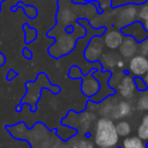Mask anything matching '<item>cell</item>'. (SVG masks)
Returning a JSON list of instances; mask_svg holds the SVG:
<instances>
[{"instance_id":"ac0fdd59","label":"cell","mask_w":148,"mask_h":148,"mask_svg":"<svg viewBox=\"0 0 148 148\" xmlns=\"http://www.w3.org/2000/svg\"><path fill=\"white\" fill-rule=\"evenodd\" d=\"M116 131H117L118 136L126 138V136L130 135L132 128H131V125H130L128 121H126V120H119L116 124Z\"/></svg>"},{"instance_id":"f1b7e54d","label":"cell","mask_w":148,"mask_h":148,"mask_svg":"<svg viewBox=\"0 0 148 148\" xmlns=\"http://www.w3.org/2000/svg\"><path fill=\"white\" fill-rule=\"evenodd\" d=\"M6 64V57L2 52H0V67H2Z\"/></svg>"},{"instance_id":"9a60e30c","label":"cell","mask_w":148,"mask_h":148,"mask_svg":"<svg viewBox=\"0 0 148 148\" xmlns=\"http://www.w3.org/2000/svg\"><path fill=\"white\" fill-rule=\"evenodd\" d=\"M67 143L72 148H95V143L90 139V136L74 135L67 141Z\"/></svg>"},{"instance_id":"d6986e66","label":"cell","mask_w":148,"mask_h":148,"mask_svg":"<svg viewBox=\"0 0 148 148\" xmlns=\"http://www.w3.org/2000/svg\"><path fill=\"white\" fill-rule=\"evenodd\" d=\"M138 136L146 142L148 141V113L142 118V121L138 127Z\"/></svg>"},{"instance_id":"3957f363","label":"cell","mask_w":148,"mask_h":148,"mask_svg":"<svg viewBox=\"0 0 148 148\" xmlns=\"http://www.w3.org/2000/svg\"><path fill=\"white\" fill-rule=\"evenodd\" d=\"M119 136L116 131V124L111 118L101 117L96 119L94 128V143L98 148H114L118 145Z\"/></svg>"},{"instance_id":"7c38bea8","label":"cell","mask_w":148,"mask_h":148,"mask_svg":"<svg viewBox=\"0 0 148 148\" xmlns=\"http://www.w3.org/2000/svg\"><path fill=\"white\" fill-rule=\"evenodd\" d=\"M134 89H135L134 77L131 75H125L118 84V92L125 98L131 97L134 92Z\"/></svg>"},{"instance_id":"7402d4cb","label":"cell","mask_w":148,"mask_h":148,"mask_svg":"<svg viewBox=\"0 0 148 148\" xmlns=\"http://www.w3.org/2000/svg\"><path fill=\"white\" fill-rule=\"evenodd\" d=\"M134 84H135V89L139 90V91H146L148 89V86H147L145 79L141 77V76L134 77Z\"/></svg>"},{"instance_id":"4316f807","label":"cell","mask_w":148,"mask_h":148,"mask_svg":"<svg viewBox=\"0 0 148 148\" xmlns=\"http://www.w3.org/2000/svg\"><path fill=\"white\" fill-rule=\"evenodd\" d=\"M52 148H72L67 142H64V141H61L60 139H58L57 141H56V143L53 145V147Z\"/></svg>"},{"instance_id":"2e32d148","label":"cell","mask_w":148,"mask_h":148,"mask_svg":"<svg viewBox=\"0 0 148 148\" xmlns=\"http://www.w3.org/2000/svg\"><path fill=\"white\" fill-rule=\"evenodd\" d=\"M118 148H147V142L136 136H126Z\"/></svg>"},{"instance_id":"52a82bcc","label":"cell","mask_w":148,"mask_h":148,"mask_svg":"<svg viewBox=\"0 0 148 148\" xmlns=\"http://www.w3.org/2000/svg\"><path fill=\"white\" fill-rule=\"evenodd\" d=\"M103 46H104V42H103L102 37L98 35L94 36L89 40V43L84 50V53H83L84 59L89 62H96L103 53Z\"/></svg>"},{"instance_id":"603a6c76","label":"cell","mask_w":148,"mask_h":148,"mask_svg":"<svg viewBox=\"0 0 148 148\" xmlns=\"http://www.w3.org/2000/svg\"><path fill=\"white\" fill-rule=\"evenodd\" d=\"M138 17L142 22H148V3H142L140 9L138 10Z\"/></svg>"},{"instance_id":"83f0119b","label":"cell","mask_w":148,"mask_h":148,"mask_svg":"<svg viewBox=\"0 0 148 148\" xmlns=\"http://www.w3.org/2000/svg\"><path fill=\"white\" fill-rule=\"evenodd\" d=\"M22 56H23L25 59H28V60L32 59V52H31V50H29L28 47H24V49L22 50Z\"/></svg>"},{"instance_id":"8992f818","label":"cell","mask_w":148,"mask_h":148,"mask_svg":"<svg viewBox=\"0 0 148 148\" xmlns=\"http://www.w3.org/2000/svg\"><path fill=\"white\" fill-rule=\"evenodd\" d=\"M138 17V7L134 3H127L126 6L121 7L116 16V25L118 28H124L135 21Z\"/></svg>"},{"instance_id":"5b68a950","label":"cell","mask_w":148,"mask_h":148,"mask_svg":"<svg viewBox=\"0 0 148 148\" xmlns=\"http://www.w3.org/2000/svg\"><path fill=\"white\" fill-rule=\"evenodd\" d=\"M77 39L79 37L75 36L74 34H67V32L60 34L57 37V42L52 44L51 47H49V53L51 54L52 58L59 59L73 51Z\"/></svg>"},{"instance_id":"ffe728a7","label":"cell","mask_w":148,"mask_h":148,"mask_svg":"<svg viewBox=\"0 0 148 148\" xmlns=\"http://www.w3.org/2000/svg\"><path fill=\"white\" fill-rule=\"evenodd\" d=\"M23 30H24V32H25V37H24L25 44H29V43L34 42V40L37 38V31H36V29L29 27L28 24H24V25H23Z\"/></svg>"},{"instance_id":"30bf717a","label":"cell","mask_w":148,"mask_h":148,"mask_svg":"<svg viewBox=\"0 0 148 148\" xmlns=\"http://www.w3.org/2000/svg\"><path fill=\"white\" fill-rule=\"evenodd\" d=\"M128 72L133 77H143L148 73V59L145 56H133L128 64Z\"/></svg>"},{"instance_id":"4dcf8cb0","label":"cell","mask_w":148,"mask_h":148,"mask_svg":"<svg viewBox=\"0 0 148 148\" xmlns=\"http://www.w3.org/2000/svg\"><path fill=\"white\" fill-rule=\"evenodd\" d=\"M134 1H135V3H140V2H142V3H143L146 0H134Z\"/></svg>"},{"instance_id":"4fadbf2b","label":"cell","mask_w":148,"mask_h":148,"mask_svg":"<svg viewBox=\"0 0 148 148\" xmlns=\"http://www.w3.org/2000/svg\"><path fill=\"white\" fill-rule=\"evenodd\" d=\"M76 17V13L74 12V9H72L71 7L67 6H60V9L58 12V22L59 24L62 25H68L71 24Z\"/></svg>"},{"instance_id":"484cf974","label":"cell","mask_w":148,"mask_h":148,"mask_svg":"<svg viewBox=\"0 0 148 148\" xmlns=\"http://www.w3.org/2000/svg\"><path fill=\"white\" fill-rule=\"evenodd\" d=\"M17 76H18V72H16L15 69H9L7 72V74H6V80L7 81H12Z\"/></svg>"},{"instance_id":"cb8c5ba5","label":"cell","mask_w":148,"mask_h":148,"mask_svg":"<svg viewBox=\"0 0 148 148\" xmlns=\"http://www.w3.org/2000/svg\"><path fill=\"white\" fill-rule=\"evenodd\" d=\"M138 106L139 109H143V110H148V95L141 97L138 102Z\"/></svg>"},{"instance_id":"7a4b0ae2","label":"cell","mask_w":148,"mask_h":148,"mask_svg":"<svg viewBox=\"0 0 148 148\" xmlns=\"http://www.w3.org/2000/svg\"><path fill=\"white\" fill-rule=\"evenodd\" d=\"M24 87H25V94L21 98L20 104L16 105V108H15L16 112H21L23 105H25V104H28L30 106L31 112H36L37 104H38L40 96H42L40 91L43 89H47L53 95H58L61 91L60 86L51 83L50 79L47 77V75L44 72H40L34 81H27L24 83Z\"/></svg>"},{"instance_id":"f546056e","label":"cell","mask_w":148,"mask_h":148,"mask_svg":"<svg viewBox=\"0 0 148 148\" xmlns=\"http://www.w3.org/2000/svg\"><path fill=\"white\" fill-rule=\"evenodd\" d=\"M143 79H145V81H146V83H147V86H148V73L143 76Z\"/></svg>"},{"instance_id":"ba28073f","label":"cell","mask_w":148,"mask_h":148,"mask_svg":"<svg viewBox=\"0 0 148 148\" xmlns=\"http://www.w3.org/2000/svg\"><path fill=\"white\" fill-rule=\"evenodd\" d=\"M120 31L124 36L132 37L136 43H141L148 38V30L145 28L141 21H134L133 23L121 28Z\"/></svg>"},{"instance_id":"44dd1931","label":"cell","mask_w":148,"mask_h":148,"mask_svg":"<svg viewBox=\"0 0 148 148\" xmlns=\"http://www.w3.org/2000/svg\"><path fill=\"white\" fill-rule=\"evenodd\" d=\"M67 75H68V77L72 79V80H77V79H81V77L83 76L81 68H80L79 66H76V65L72 66V67L68 69Z\"/></svg>"},{"instance_id":"d4e9b609","label":"cell","mask_w":148,"mask_h":148,"mask_svg":"<svg viewBox=\"0 0 148 148\" xmlns=\"http://www.w3.org/2000/svg\"><path fill=\"white\" fill-rule=\"evenodd\" d=\"M23 8H24V10H25V15L28 16V17H30V18H34L36 15H37V10L34 8V7H25V6H23Z\"/></svg>"},{"instance_id":"277c9868","label":"cell","mask_w":148,"mask_h":148,"mask_svg":"<svg viewBox=\"0 0 148 148\" xmlns=\"http://www.w3.org/2000/svg\"><path fill=\"white\" fill-rule=\"evenodd\" d=\"M95 123V114L90 112L88 109L79 113L73 110H69L67 116L61 119V125L75 128L77 131L76 135L80 136H90V128Z\"/></svg>"},{"instance_id":"9c48e42d","label":"cell","mask_w":148,"mask_h":148,"mask_svg":"<svg viewBox=\"0 0 148 148\" xmlns=\"http://www.w3.org/2000/svg\"><path fill=\"white\" fill-rule=\"evenodd\" d=\"M94 71L95 68L81 77V92L88 98L94 97L99 91V81L94 76Z\"/></svg>"},{"instance_id":"5bb4252c","label":"cell","mask_w":148,"mask_h":148,"mask_svg":"<svg viewBox=\"0 0 148 148\" xmlns=\"http://www.w3.org/2000/svg\"><path fill=\"white\" fill-rule=\"evenodd\" d=\"M119 51L120 54L125 58H130L133 57L134 53L136 52V42L132 38V37H125L123 39V43L119 46Z\"/></svg>"},{"instance_id":"8fae6325","label":"cell","mask_w":148,"mask_h":148,"mask_svg":"<svg viewBox=\"0 0 148 148\" xmlns=\"http://www.w3.org/2000/svg\"><path fill=\"white\" fill-rule=\"evenodd\" d=\"M124 39V35L121 31L117 30V29H110L105 32L104 37H103V42L104 45L111 50L118 49L120 46V44L123 43Z\"/></svg>"},{"instance_id":"e0dca14e","label":"cell","mask_w":148,"mask_h":148,"mask_svg":"<svg viewBox=\"0 0 148 148\" xmlns=\"http://www.w3.org/2000/svg\"><path fill=\"white\" fill-rule=\"evenodd\" d=\"M111 113H112L111 119L112 118H116V119L124 118L131 113V105L127 102H119L116 106H113Z\"/></svg>"},{"instance_id":"6da1fadb","label":"cell","mask_w":148,"mask_h":148,"mask_svg":"<svg viewBox=\"0 0 148 148\" xmlns=\"http://www.w3.org/2000/svg\"><path fill=\"white\" fill-rule=\"evenodd\" d=\"M5 128L16 140L27 141L30 148H52L59 139L56 130H49V127L42 121L35 123L31 128H27L24 121L6 125Z\"/></svg>"}]
</instances>
